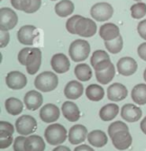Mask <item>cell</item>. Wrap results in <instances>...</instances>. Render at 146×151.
<instances>
[{
	"instance_id": "1",
	"label": "cell",
	"mask_w": 146,
	"mask_h": 151,
	"mask_svg": "<svg viewBox=\"0 0 146 151\" xmlns=\"http://www.w3.org/2000/svg\"><path fill=\"white\" fill-rule=\"evenodd\" d=\"M42 52L39 48L25 47L18 53V61L20 64L26 66L28 74L34 75L38 72L41 65Z\"/></svg>"
},
{
	"instance_id": "2",
	"label": "cell",
	"mask_w": 146,
	"mask_h": 151,
	"mask_svg": "<svg viewBox=\"0 0 146 151\" xmlns=\"http://www.w3.org/2000/svg\"><path fill=\"white\" fill-rule=\"evenodd\" d=\"M90 54V44L86 40H74L69 46V56L74 62H81L88 58Z\"/></svg>"
},
{
	"instance_id": "3",
	"label": "cell",
	"mask_w": 146,
	"mask_h": 151,
	"mask_svg": "<svg viewBox=\"0 0 146 151\" xmlns=\"http://www.w3.org/2000/svg\"><path fill=\"white\" fill-rule=\"evenodd\" d=\"M34 85L41 92L53 91L58 85V77L55 73L50 72V71H44L36 76Z\"/></svg>"
},
{
	"instance_id": "4",
	"label": "cell",
	"mask_w": 146,
	"mask_h": 151,
	"mask_svg": "<svg viewBox=\"0 0 146 151\" xmlns=\"http://www.w3.org/2000/svg\"><path fill=\"white\" fill-rule=\"evenodd\" d=\"M44 136L50 145H59L67 138V130L61 124H50L45 129Z\"/></svg>"
},
{
	"instance_id": "5",
	"label": "cell",
	"mask_w": 146,
	"mask_h": 151,
	"mask_svg": "<svg viewBox=\"0 0 146 151\" xmlns=\"http://www.w3.org/2000/svg\"><path fill=\"white\" fill-rule=\"evenodd\" d=\"M113 7L107 2H99L94 4L90 9V14L96 21L103 22L109 20L113 15Z\"/></svg>"
},
{
	"instance_id": "6",
	"label": "cell",
	"mask_w": 146,
	"mask_h": 151,
	"mask_svg": "<svg viewBox=\"0 0 146 151\" xmlns=\"http://www.w3.org/2000/svg\"><path fill=\"white\" fill-rule=\"evenodd\" d=\"M18 23V16L16 12L8 7L0 8V30L9 31L13 29Z\"/></svg>"
},
{
	"instance_id": "7",
	"label": "cell",
	"mask_w": 146,
	"mask_h": 151,
	"mask_svg": "<svg viewBox=\"0 0 146 151\" xmlns=\"http://www.w3.org/2000/svg\"><path fill=\"white\" fill-rule=\"evenodd\" d=\"M15 128L19 134L23 135V136H28L36 130L37 122L34 117L30 116V115H23L16 120Z\"/></svg>"
},
{
	"instance_id": "8",
	"label": "cell",
	"mask_w": 146,
	"mask_h": 151,
	"mask_svg": "<svg viewBox=\"0 0 146 151\" xmlns=\"http://www.w3.org/2000/svg\"><path fill=\"white\" fill-rule=\"evenodd\" d=\"M97 31L96 23L93 20L81 17L76 24V34L82 37H92Z\"/></svg>"
},
{
	"instance_id": "9",
	"label": "cell",
	"mask_w": 146,
	"mask_h": 151,
	"mask_svg": "<svg viewBox=\"0 0 146 151\" xmlns=\"http://www.w3.org/2000/svg\"><path fill=\"white\" fill-rule=\"evenodd\" d=\"M38 36L37 28L33 25H24L18 30L17 38L21 44L24 45H32L34 43L35 38Z\"/></svg>"
},
{
	"instance_id": "10",
	"label": "cell",
	"mask_w": 146,
	"mask_h": 151,
	"mask_svg": "<svg viewBox=\"0 0 146 151\" xmlns=\"http://www.w3.org/2000/svg\"><path fill=\"white\" fill-rule=\"evenodd\" d=\"M6 81V85L10 89L13 90H19L26 86L27 84V78L23 73L19 71H11L6 75L5 78Z\"/></svg>"
},
{
	"instance_id": "11",
	"label": "cell",
	"mask_w": 146,
	"mask_h": 151,
	"mask_svg": "<svg viewBox=\"0 0 146 151\" xmlns=\"http://www.w3.org/2000/svg\"><path fill=\"white\" fill-rule=\"evenodd\" d=\"M138 64L132 57H122L117 62V70L122 76H131L136 72Z\"/></svg>"
},
{
	"instance_id": "12",
	"label": "cell",
	"mask_w": 146,
	"mask_h": 151,
	"mask_svg": "<svg viewBox=\"0 0 146 151\" xmlns=\"http://www.w3.org/2000/svg\"><path fill=\"white\" fill-rule=\"evenodd\" d=\"M60 116V111L57 106L52 103L46 104L40 109L39 117L45 123H53L58 120Z\"/></svg>"
},
{
	"instance_id": "13",
	"label": "cell",
	"mask_w": 146,
	"mask_h": 151,
	"mask_svg": "<svg viewBox=\"0 0 146 151\" xmlns=\"http://www.w3.org/2000/svg\"><path fill=\"white\" fill-rule=\"evenodd\" d=\"M87 128L81 124H76L70 128L68 132V140L71 144L77 145L85 141L87 138Z\"/></svg>"
},
{
	"instance_id": "14",
	"label": "cell",
	"mask_w": 146,
	"mask_h": 151,
	"mask_svg": "<svg viewBox=\"0 0 146 151\" xmlns=\"http://www.w3.org/2000/svg\"><path fill=\"white\" fill-rule=\"evenodd\" d=\"M51 67L56 73L62 74L67 72L70 68V62L67 56L63 53L54 54L51 58Z\"/></svg>"
},
{
	"instance_id": "15",
	"label": "cell",
	"mask_w": 146,
	"mask_h": 151,
	"mask_svg": "<svg viewBox=\"0 0 146 151\" xmlns=\"http://www.w3.org/2000/svg\"><path fill=\"white\" fill-rule=\"evenodd\" d=\"M127 88L121 83H113L107 89V97L109 100L118 102L124 100L127 97Z\"/></svg>"
},
{
	"instance_id": "16",
	"label": "cell",
	"mask_w": 146,
	"mask_h": 151,
	"mask_svg": "<svg viewBox=\"0 0 146 151\" xmlns=\"http://www.w3.org/2000/svg\"><path fill=\"white\" fill-rule=\"evenodd\" d=\"M43 103V96L40 92L35 90L28 91L24 96V104L28 110L35 111L40 108Z\"/></svg>"
},
{
	"instance_id": "17",
	"label": "cell",
	"mask_w": 146,
	"mask_h": 151,
	"mask_svg": "<svg viewBox=\"0 0 146 151\" xmlns=\"http://www.w3.org/2000/svg\"><path fill=\"white\" fill-rule=\"evenodd\" d=\"M114 147L118 150H126L132 144V136L129 131H122L114 134L111 137Z\"/></svg>"
},
{
	"instance_id": "18",
	"label": "cell",
	"mask_w": 146,
	"mask_h": 151,
	"mask_svg": "<svg viewBox=\"0 0 146 151\" xmlns=\"http://www.w3.org/2000/svg\"><path fill=\"white\" fill-rule=\"evenodd\" d=\"M142 116V111L134 104H125L121 108V117L128 122H136Z\"/></svg>"
},
{
	"instance_id": "19",
	"label": "cell",
	"mask_w": 146,
	"mask_h": 151,
	"mask_svg": "<svg viewBox=\"0 0 146 151\" xmlns=\"http://www.w3.org/2000/svg\"><path fill=\"white\" fill-rule=\"evenodd\" d=\"M61 110H62L63 116L68 121L76 122L80 118V110H79L78 106L74 102L71 101L64 102L62 104V107H61Z\"/></svg>"
},
{
	"instance_id": "20",
	"label": "cell",
	"mask_w": 146,
	"mask_h": 151,
	"mask_svg": "<svg viewBox=\"0 0 146 151\" xmlns=\"http://www.w3.org/2000/svg\"><path fill=\"white\" fill-rule=\"evenodd\" d=\"M83 85L79 81L72 80L66 84L64 88V95L67 99L70 100H75L83 94Z\"/></svg>"
},
{
	"instance_id": "21",
	"label": "cell",
	"mask_w": 146,
	"mask_h": 151,
	"mask_svg": "<svg viewBox=\"0 0 146 151\" xmlns=\"http://www.w3.org/2000/svg\"><path fill=\"white\" fill-rule=\"evenodd\" d=\"M99 35L104 41H111L120 36V31L117 25L113 23H105L99 29Z\"/></svg>"
},
{
	"instance_id": "22",
	"label": "cell",
	"mask_w": 146,
	"mask_h": 151,
	"mask_svg": "<svg viewBox=\"0 0 146 151\" xmlns=\"http://www.w3.org/2000/svg\"><path fill=\"white\" fill-rule=\"evenodd\" d=\"M87 139L92 146L97 148L103 147L104 145L107 144V141H108L107 135L102 130H93V131L89 132L87 135Z\"/></svg>"
},
{
	"instance_id": "23",
	"label": "cell",
	"mask_w": 146,
	"mask_h": 151,
	"mask_svg": "<svg viewBox=\"0 0 146 151\" xmlns=\"http://www.w3.org/2000/svg\"><path fill=\"white\" fill-rule=\"evenodd\" d=\"M26 151H44L45 142L39 135H29L25 140Z\"/></svg>"
},
{
	"instance_id": "24",
	"label": "cell",
	"mask_w": 146,
	"mask_h": 151,
	"mask_svg": "<svg viewBox=\"0 0 146 151\" xmlns=\"http://www.w3.org/2000/svg\"><path fill=\"white\" fill-rule=\"evenodd\" d=\"M119 113V106L114 103L104 105L99 111V116L103 121H111Z\"/></svg>"
},
{
	"instance_id": "25",
	"label": "cell",
	"mask_w": 146,
	"mask_h": 151,
	"mask_svg": "<svg viewBox=\"0 0 146 151\" xmlns=\"http://www.w3.org/2000/svg\"><path fill=\"white\" fill-rule=\"evenodd\" d=\"M131 98L138 105L146 104V84L140 83L133 87L131 91Z\"/></svg>"
},
{
	"instance_id": "26",
	"label": "cell",
	"mask_w": 146,
	"mask_h": 151,
	"mask_svg": "<svg viewBox=\"0 0 146 151\" xmlns=\"http://www.w3.org/2000/svg\"><path fill=\"white\" fill-rule=\"evenodd\" d=\"M54 10L58 16L67 17L74 11V4L70 0H62L55 5Z\"/></svg>"
},
{
	"instance_id": "27",
	"label": "cell",
	"mask_w": 146,
	"mask_h": 151,
	"mask_svg": "<svg viewBox=\"0 0 146 151\" xmlns=\"http://www.w3.org/2000/svg\"><path fill=\"white\" fill-rule=\"evenodd\" d=\"M86 97L91 101H100L104 97L103 87L98 84H90L86 88Z\"/></svg>"
},
{
	"instance_id": "28",
	"label": "cell",
	"mask_w": 146,
	"mask_h": 151,
	"mask_svg": "<svg viewBox=\"0 0 146 151\" xmlns=\"http://www.w3.org/2000/svg\"><path fill=\"white\" fill-rule=\"evenodd\" d=\"M96 80L100 84H108L111 82L112 79L115 76V67L113 64H111L108 68L104 69L102 71H95Z\"/></svg>"
},
{
	"instance_id": "29",
	"label": "cell",
	"mask_w": 146,
	"mask_h": 151,
	"mask_svg": "<svg viewBox=\"0 0 146 151\" xmlns=\"http://www.w3.org/2000/svg\"><path fill=\"white\" fill-rule=\"evenodd\" d=\"M5 108L10 115H19L23 110V103L18 98L10 97L5 101Z\"/></svg>"
},
{
	"instance_id": "30",
	"label": "cell",
	"mask_w": 146,
	"mask_h": 151,
	"mask_svg": "<svg viewBox=\"0 0 146 151\" xmlns=\"http://www.w3.org/2000/svg\"><path fill=\"white\" fill-rule=\"evenodd\" d=\"M74 73H75V76L78 80L82 81V82L90 80L92 77L91 68L89 67L88 64H85V63H80V64L76 65L75 69H74Z\"/></svg>"
},
{
	"instance_id": "31",
	"label": "cell",
	"mask_w": 146,
	"mask_h": 151,
	"mask_svg": "<svg viewBox=\"0 0 146 151\" xmlns=\"http://www.w3.org/2000/svg\"><path fill=\"white\" fill-rule=\"evenodd\" d=\"M41 6V0H21V11L34 13Z\"/></svg>"
},
{
	"instance_id": "32",
	"label": "cell",
	"mask_w": 146,
	"mask_h": 151,
	"mask_svg": "<svg viewBox=\"0 0 146 151\" xmlns=\"http://www.w3.org/2000/svg\"><path fill=\"white\" fill-rule=\"evenodd\" d=\"M105 47L108 50V52L112 53V54L119 53L123 48V39H122L121 35L111 41H105Z\"/></svg>"
},
{
	"instance_id": "33",
	"label": "cell",
	"mask_w": 146,
	"mask_h": 151,
	"mask_svg": "<svg viewBox=\"0 0 146 151\" xmlns=\"http://www.w3.org/2000/svg\"><path fill=\"white\" fill-rule=\"evenodd\" d=\"M130 11H131V16L134 19H141L146 15V4L143 2L133 4Z\"/></svg>"
},
{
	"instance_id": "34",
	"label": "cell",
	"mask_w": 146,
	"mask_h": 151,
	"mask_svg": "<svg viewBox=\"0 0 146 151\" xmlns=\"http://www.w3.org/2000/svg\"><path fill=\"white\" fill-rule=\"evenodd\" d=\"M122 131H129L128 126L122 121H115L112 124H110L108 127V135L110 136V138L113 136L114 134H116V133Z\"/></svg>"
},
{
	"instance_id": "35",
	"label": "cell",
	"mask_w": 146,
	"mask_h": 151,
	"mask_svg": "<svg viewBox=\"0 0 146 151\" xmlns=\"http://www.w3.org/2000/svg\"><path fill=\"white\" fill-rule=\"evenodd\" d=\"M109 59L110 58H109L108 53H106L103 50H96L91 56V65L93 66V68H94L97 64L103 62L105 60H109Z\"/></svg>"
},
{
	"instance_id": "36",
	"label": "cell",
	"mask_w": 146,
	"mask_h": 151,
	"mask_svg": "<svg viewBox=\"0 0 146 151\" xmlns=\"http://www.w3.org/2000/svg\"><path fill=\"white\" fill-rule=\"evenodd\" d=\"M14 133V126L9 122L0 121V138L12 136Z\"/></svg>"
},
{
	"instance_id": "37",
	"label": "cell",
	"mask_w": 146,
	"mask_h": 151,
	"mask_svg": "<svg viewBox=\"0 0 146 151\" xmlns=\"http://www.w3.org/2000/svg\"><path fill=\"white\" fill-rule=\"evenodd\" d=\"M82 16L80 15H73L72 17H70L67 22H66V29L69 33L71 34H76V24H77L78 20Z\"/></svg>"
},
{
	"instance_id": "38",
	"label": "cell",
	"mask_w": 146,
	"mask_h": 151,
	"mask_svg": "<svg viewBox=\"0 0 146 151\" xmlns=\"http://www.w3.org/2000/svg\"><path fill=\"white\" fill-rule=\"evenodd\" d=\"M25 140L26 138L25 136H18L14 139L13 143V150L14 151H26L25 150Z\"/></svg>"
},
{
	"instance_id": "39",
	"label": "cell",
	"mask_w": 146,
	"mask_h": 151,
	"mask_svg": "<svg viewBox=\"0 0 146 151\" xmlns=\"http://www.w3.org/2000/svg\"><path fill=\"white\" fill-rule=\"evenodd\" d=\"M10 41V34L8 31L0 30V48H4Z\"/></svg>"
},
{
	"instance_id": "40",
	"label": "cell",
	"mask_w": 146,
	"mask_h": 151,
	"mask_svg": "<svg viewBox=\"0 0 146 151\" xmlns=\"http://www.w3.org/2000/svg\"><path fill=\"white\" fill-rule=\"evenodd\" d=\"M137 31H138L139 36L141 38H143L144 40H146V19L142 20V21H140L139 23H138Z\"/></svg>"
},
{
	"instance_id": "41",
	"label": "cell",
	"mask_w": 146,
	"mask_h": 151,
	"mask_svg": "<svg viewBox=\"0 0 146 151\" xmlns=\"http://www.w3.org/2000/svg\"><path fill=\"white\" fill-rule=\"evenodd\" d=\"M12 142H13V138H12V136L0 138V148H1V149H5V148L10 146V145L12 144Z\"/></svg>"
},
{
	"instance_id": "42",
	"label": "cell",
	"mask_w": 146,
	"mask_h": 151,
	"mask_svg": "<svg viewBox=\"0 0 146 151\" xmlns=\"http://www.w3.org/2000/svg\"><path fill=\"white\" fill-rule=\"evenodd\" d=\"M111 64H112V62L110 61V59L109 60H105V61H103V62L97 64L95 67H94V70H95V71H102V70H104V69L108 68Z\"/></svg>"
},
{
	"instance_id": "43",
	"label": "cell",
	"mask_w": 146,
	"mask_h": 151,
	"mask_svg": "<svg viewBox=\"0 0 146 151\" xmlns=\"http://www.w3.org/2000/svg\"><path fill=\"white\" fill-rule=\"evenodd\" d=\"M137 53L142 60L146 61V43H142V44H140L138 46Z\"/></svg>"
},
{
	"instance_id": "44",
	"label": "cell",
	"mask_w": 146,
	"mask_h": 151,
	"mask_svg": "<svg viewBox=\"0 0 146 151\" xmlns=\"http://www.w3.org/2000/svg\"><path fill=\"white\" fill-rule=\"evenodd\" d=\"M74 151H94V149L86 144H82V145H79V146L76 147L75 149H74Z\"/></svg>"
},
{
	"instance_id": "45",
	"label": "cell",
	"mask_w": 146,
	"mask_h": 151,
	"mask_svg": "<svg viewBox=\"0 0 146 151\" xmlns=\"http://www.w3.org/2000/svg\"><path fill=\"white\" fill-rule=\"evenodd\" d=\"M11 4L16 10H21V0H11Z\"/></svg>"
},
{
	"instance_id": "46",
	"label": "cell",
	"mask_w": 146,
	"mask_h": 151,
	"mask_svg": "<svg viewBox=\"0 0 146 151\" xmlns=\"http://www.w3.org/2000/svg\"><path fill=\"white\" fill-rule=\"evenodd\" d=\"M140 128H141V131L146 135V116L144 117V119H142L141 123H140Z\"/></svg>"
},
{
	"instance_id": "47",
	"label": "cell",
	"mask_w": 146,
	"mask_h": 151,
	"mask_svg": "<svg viewBox=\"0 0 146 151\" xmlns=\"http://www.w3.org/2000/svg\"><path fill=\"white\" fill-rule=\"evenodd\" d=\"M52 151H71L67 146H63V145H59L56 148H54Z\"/></svg>"
},
{
	"instance_id": "48",
	"label": "cell",
	"mask_w": 146,
	"mask_h": 151,
	"mask_svg": "<svg viewBox=\"0 0 146 151\" xmlns=\"http://www.w3.org/2000/svg\"><path fill=\"white\" fill-rule=\"evenodd\" d=\"M143 78H144V80H145V82H146V68H145L144 72H143Z\"/></svg>"
},
{
	"instance_id": "49",
	"label": "cell",
	"mask_w": 146,
	"mask_h": 151,
	"mask_svg": "<svg viewBox=\"0 0 146 151\" xmlns=\"http://www.w3.org/2000/svg\"><path fill=\"white\" fill-rule=\"evenodd\" d=\"M135 1H141V0H135Z\"/></svg>"
},
{
	"instance_id": "50",
	"label": "cell",
	"mask_w": 146,
	"mask_h": 151,
	"mask_svg": "<svg viewBox=\"0 0 146 151\" xmlns=\"http://www.w3.org/2000/svg\"><path fill=\"white\" fill-rule=\"evenodd\" d=\"M51 1H55V0H51Z\"/></svg>"
},
{
	"instance_id": "51",
	"label": "cell",
	"mask_w": 146,
	"mask_h": 151,
	"mask_svg": "<svg viewBox=\"0 0 146 151\" xmlns=\"http://www.w3.org/2000/svg\"><path fill=\"white\" fill-rule=\"evenodd\" d=\"M0 1H1V0H0Z\"/></svg>"
}]
</instances>
